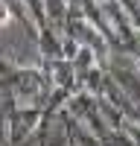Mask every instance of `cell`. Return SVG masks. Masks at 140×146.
Wrapping results in <instances>:
<instances>
[{"label":"cell","mask_w":140,"mask_h":146,"mask_svg":"<svg viewBox=\"0 0 140 146\" xmlns=\"http://www.w3.org/2000/svg\"><path fill=\"white\" fill-rule=\"evenodd\" d=\"M6 21H9V9L0 3V23H6Z\"/></svg>","instance_id":"obj_1"}]
</instances>
